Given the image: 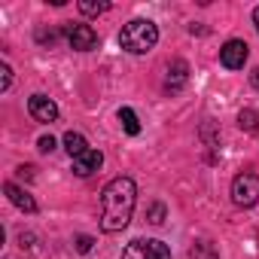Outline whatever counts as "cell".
<instances>
[{"mask_svg": "<svg viewBox=\"0 0 259 259\" xmlns=\"http://www.w3.org/2000/svg\"><path fill=\"white\" fill-rule=\"evenodd\" d=\"M186 82H189V64L183 58L171 61L168 64V76H165V92H180Z\"/></svg>", "mask_w": 259, "mask_h": 259, "instance_id": "cell-8", "label": "cell"}, {"mask_svg": "<svg viewBox=\"0 0 259 259\" xmlns=\"http://www.w3.org/2000/svg\"><path fill=\"white\" fill-rule=\"evenodd\" d=\"M250 82H253V89H259V67H256V70L250 73Z\"/></svg>", "mask_w": 259, "mask_h": 259, "instance_id": "cell-21", "label": "cell"}, {"mask_svg": "<svg viewBox=\"0 0 259 259\" xmlns=\"http://www.w3.org/2000/svg\"><path fill=\"white\" fill-rule=\"evenodd\" d=\"M119 122H122V128H125V135H141V119H138V113L132 110V107H122L119 110Z\"/></svg>", "mask_w": 259, "mask_h": 259, "instance_id": "cell-12", "label": "cell"}, {"mask_svg": "<svg viewBox=\"0 0 259 259\" xmlns=\"http://www.w3.org/2000/svg\"><path fill=\"white\" fill-rule=\"evenodd\" d=\"M28 113L37 119V122H55L58 119V104L46 95H31L28 101Z\"/></svg>", "mask_w": 259, "mask_h": 259, "instance_id": "cell-7", "label": "cell"}, {"mask_svg": "<svg viewBox=\"0 0 259 259\" xmlns=\"http://www.w3.org/2000/svg\"><path fill=\"white\" fill-rule=\"evenodd\" d=\"M138 204V186L132 177H116L104 186L101 192V229L104 232H122L128 223H132Z\"/></svg>", "mask_w": 259, "mask_h": 259, "instance_id": "cell-1", "label": "cell"}, {"mask_svg": "<svg viewBox=\"0 0 259 259\" xmlns=\"http://www.w3.org/2000/svg\"><path fill=\"white\" fill-rule=\"evenodd\" d=\"M107 10H110V4H101V0H98V4H95V0H82V4H79V13L82 16H101Z\"/></svg>", "mask_w": 259, "mask_h": 259, "instance_id": "cell-15", "label": "cell"}, {"mask_svg": "<svg viewBox=\"0 0 259 259\" xmlns=\"http://www.w3.org/2000/svg\"><path fill=\"white\" fill-rule=\"evenodd\" d=\"M122 259H171V250L165 241L156 238H138L122 250Z\"/></svg>", "mask_w": 259, "mask_h": 259, "instance_id": "cell-3", "label": "cell"}, {"mask_svg": "<svg viewBox=\"0 0 259 259\" xmlns=\"http://www.w3.org/2000/svg\"><path fill=\"white\" fill-rule=\"evenodd\" d=\"M73 244H76V250H79V253H89V250H92V244H95V238H92V235H76V241H73Z\"/></svg>", "mask_w": 259, "mask_h": 259, "instance_id": "cell-17", "label": "cell"}, {"mask_svg": "<svg viewBox=\"0 0 259 259\" xmlns=\"http://www.w3.org/2000/svg\"><path fill=\"white\" fill-rule=\"evenodd\" d=\"M165 213H168V210H165V204H162V201H156V204L150 207V223H153V226H162V223H165Z\"/></svg>", "mask_w": 259, "mask_h": 259, "instance_id": "cell-16", "label": "cell"}, {"mask_svg": "<svg viewBox=\"0 0 259 259\" xmlns=\"http://www.w3.org/2000/svg\"><path fill=\"white\" fill-rule=\"evenodd\" d=\"M250 58V46L244 40H226V46L220 49V64L226 70H241Z\"/></svg>", "mask_w": 259, "mask_h": 259, "instance_id": "cell-5", "label": "cell"}, {"mask_svg": "<svg viewBox=\"0 0 259 259\" xmlns=\"http://www.w3.org/2000/svg\"><path fill=\"white\" fill-rule=\"evenodd\" d=\"M64 150L70 153V159H79L82 153H89V141L79 132H67L64 135Z\"/></svg>", "mask_w": 259, "mask_h": 259, "instance_id": "cell-11", "label": "cell"}, {"mask_svg": "<svg viewBox=\"0 0 259 259\" xmlns=\"http://www.w3.org/2000/svg\"><path fill=\"white\" fill-rule=\"evenodd\" d=\"M4 192L10 195V201H13L19 210H25V213H37V201H34V195H31L28 189H22V186H16V183H4Z\"/></svg>", "mask_w": 259, "mask_h": 259, "instance_id": "cell-10", "label": "cell"}, {"mask_svg": "<svg viewBox=\"0 0 259 259\" xmlns=\"http://www.w3.org/2000/svg\"><path fill=\"white\" fill-rule=\"evenodd\" d=\"M101 165H104V153H101V150H89V153H82L79 159H73V174H76V177H92Z\"/></svg>", "mask_w": 259, "mask_h": 259, "instance_id": "cell-9", "label": "cell"}, {"mask_svg": "<svg viewBox=\"0 0 259 259\" xmlns=\"http://www.w3.org/2000/svg\"><path fill=\"white\" fill-rule=\"evenodd\" d=\"M159 43V28L150 19H132L119 31V46L132 55H147Z\"/></svg>", "mask_w": 259, "mask_h": 259, "instance_id": "cell-2", "label": "cell"}, {"mask_svg": "<svg viewBox=\"0 0 259 259\" xmlns=\"http://www.w3.org/2000/svg\"><path fill=\"white\" fill-rule=\"evenodd\" d=\"M186 259H220V256H217V247L210 241H198L195 247H189Z\"/></svg>", "mask_w": 259, "mask_h": 259, "instance_id": "cell-13", "label": "cell"}, {"mask_svg": "<svg viewBox=\"0 0 259 259\" xmlns=\"http://www.w3.org/2000/svg\"><path fill=\"white\" fill-rule=\"evenodd\" d=\"M238 125L244 128V132H250V135H256L259 132V110H241L238 113Z\"/></svg>", "mask_w": 259, "mask_h": 259, "instance_id": "cell-14", "label": "cell"}, {"mask_svg": "<svg viewBox=\"0 0 259 259\" xmlns=\"http://www.w3.org/2000/svg\"><path fill=\"white\" fill-rule=\"evenodd\" d=\"M55 40H58L55 31H49V34L46 31H37V43H55Z\"/></svg>", "mask_w": 259, "mask_h": 259, "instance_id": "cell-20", "label": "cell"}, {"mask_svg": "<svg viewBox=\"0 0 259 259\" xmlns=\"http://www.w3.org/2000/svg\"><path fill=\"white\" fill-rule=\"evenodd\" d=\"M253 25H256V31H259V7L253 10Z\"/></svg>", "mask_w": 259, "mask_h": 259, "instance_id": "cell-22", "label": "cell"}, {"mask_svg": "<svg viewBox=\"0 0 259 259\" xmlns=\"http://www.w3.org/2000/svg\"><path fill=\"white\" fill-rule=\"evenodd\" d=\"M0 73H4V85H0V89H4V92H10V85H13V70H10V64H4V67H0Z\"/></svg>", "mask_w": 259, "mask_h": 259, "instance_id": "cell-19", "label": "cell"}, {"mask_svg": "<svg viewBox=\"0 0 259 259\" xmlns=\"http://www.w3.org/2000/svg\"><path fill=\"white\" fill-rule=\"evenodd\" d=\"M232 201L238 207H253L259 201V174H250V171L238 174L232 180Z\"/></svg>", "mask_w": 259, "mask_h": 259, "instance_id": "cell-4", "label": "cell"}, {"mask_svg": "<svg viewBox=\"0 0 259 259\" xmlns=\"http://www.w3.org/2000/svg\"><path fill=\"white\" fill-rule=\"evenodd\" d=\"M64 31H67L70 49H76V52H92V49H98V34H95L92 25H67Z\"/></svg>", "mask_w": 259, "mask_h": 259, "instance_id": "cell-6", "label": "cell"}, {"mask_svg": "<svg viewBox=\"0 0 259 259\" xmlns=\"http://www.w3.org/2000/svg\"><path fill=\"white\" fill-rule=\"evenodd\" d=\"M37 150H40V153H52V150H55V138H52V135H43V138L37 141Z\"/></svg>", "mask_w": 259, "mask_h": 259, "instance_id": "cell-18", "label": "cell"}]
</instances>
